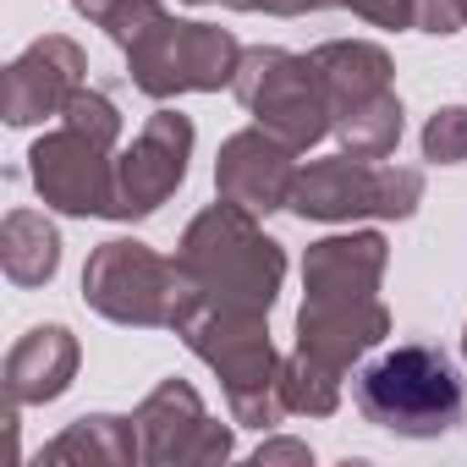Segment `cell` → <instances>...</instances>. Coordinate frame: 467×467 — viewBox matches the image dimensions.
<instances>
[{
	"label": "cell",
	"mask_w": 467,
	"mask_h": 467,
	"mask_svg": "<svg viewBox=\"0 0 467 467\" xmlns=\"http://www.w3.org/2000/svg\"><path fill=\"white\" fill-rule=\"evenodd\" d=\"M176 259L192 270L198 292L209 308H243V314H270L286 281V254L259 214L243 203H209L203 214L187 220Z\"/></svg>",
	"instance_id": "cell-1"
},
{
	"label": "cell",
	"mask_w": 467,
	"mask_h": 467,
	"mask_svg": "<svg viewBox=\"0 0 467 467\" xmlns=\"http://www.w3.org/2000/svg\"><path fill=\"white\" fill-rule=\"evenodd\" d=\"M83 303L110 325L182 330L203 308V292L182 259H165L138 237H110L83 265Z\"/></svg>",
	"instance_id": "cell-2"
},
{
	"label": "cell",
	"mask_w": 467,
	"mask_h": 467,
	"mask_svg": "<svg viewBox=\"0 0 467 467\" xmlns=\"http://www.w3.org/2000/svg\"><path fill=\"white\" fill-rule=\"evenodd\" d=\"M270 314H243V308H198L176 336L198 363L214 368L231 423L243 429H275L286 418L281 401V352L270 341Z\"/></svg>",
	"instance_id": "cell-3"
},
{
	"label": "cell",
	"mask_w": 467,
	"mask_h": 467,
	"mask_svg": "<svg viewBox=\"0 0 467 467\" xmlns=\"http://www.w3.org/2000/svg\"><path fill=\"white\" fill-rule=\"evenodd\" d=\"M352 396H358V412L396 440H440L467 418V396L451 358L418 341L374 358L352 379Z\"/></svg>",
	"instance_id": "cell-4"
},
{
	"label": "cell",
	"mask_w": 467,
	"mask_h": 467,
	"mask_svg": "<svg viewBox=\"0 0 467 467\" xmlns=\"http://www.w3.org/2000/svg\"><path fill=\"white\" fill-rule=\"evenodd\" d=\"M127 56V72H132V88L149 94V99H176V94H214V88H231L237 78V61H243V45L231 39L225 28L214 23H182L171 17L165 6L121 45Z\"/></svg>",
	"instance_id": "cell-5"
},
{
	"label": "cell",
	"mask_w": 467,
	"mask_h": 467,
	"mask_svg": "<svg viewBox=\"0 0 467 467\" xmlns=\"http://www.w3.org/2000/svg\"><path fill=\"white\" fill-rule=\"evenodd\" d=\"M423 203V171L412 165H374L358 154H330L308 160L292 187V214L297 220H407Z\"/></svg>",
	"instance_id": "cell-6"
},
{
	"label": "cell",
	"mask_w": 467,
	"mask_h": 467,
	"mask_svg": "<svg viewBox=\"0 0 467 467\" xmlns=\"http://www.w3.org/2000/svg\"><path fill=\"white\" fill-rule=\"evenodd\" d=\"M231 94L243 99V110L265 132H275L297 154L330 138V99H325V83L308 56H292L281 45H254L237 61Z\"/></svg>",
	"instance_id": "cell-7"
},
{
	"label": "cell",
	"mask_w": 467,
	"mask_h": 467,
	"mask_svg": "<svg viewBox=\"0 0 467 467\" xmlns=\"http://www.w3.org/2000/svg\"><path fill=\"white\" fill-rule=\"evenodd\" d=\"M192 160V121L171 105H160L143 132L116 154V192H110V220H149L171 192L187 182Z\"/></svg>",
	"instance_id": "cell-8"
},
{
	"label": "cell",
	"mask_w": 467,
	"mask_h": 467,
	"mask_svg": "<svg viewBox=\"0 0 467 467\" xmlns=\"http://www.w3.org/2000/svg\"><path fill=\"white\" fill-rule=\"evenodd\" d=\"M132 423L149 467H209L231 456V429L203 412V396L187 379H160L138 401Z\"/></svg>",
	"instance_id": "cell-9"
},
{
	"label": "cell",
	"mask_w": 467,
	"mask_h": 467,
	"mask_svg": "<svg viewBox=\"0 0 467 467\" xmlns=\"http://www.w3.org/2000/svg\"><path fill=\"white\" fill-rule=\"evenodd\" d=\"M28 176H34V192L61 209V214H105L110 220V192H116V154L105 143H94L88 132L78 127H56L45 132L34 149H28Z\"/></svg>",
	"instance_id": "cell-10"
},
{
	"label": "cell",
	"mask_w": 467,
	"mask_h": 467,
	"mask_svg": "<svg viewBox=\"0 0 467 467\" xmlns=\"http://www.w3.org/2000/svg\"><path fill=\"white\" fill-rule=\"evenodd\" d=\"M78 88H88L83 45L67 39V34H45L6 67V83H0V116H6V127H39V121L61 116L78 99Z\"/></svg>",
	"instance_id": "cell-11"
},
{
	"label": "cell",
	"mask_w": 467,
	"mask_h": 467,
	"mask_svg": "<svg viewBox=\"0 0 467 467\" xmlns=\"http://www.w3.org/2000/svg\"><path fill=\"white\" fill-rule=\"evenodd\" d=\"M297 149L281 143L275 132H265L259 121L231 132L214 154V187L225 203H243L248 214H275L292 203V187H297Z\"/></svg>",
	"instance_id": "cell-12"
},
{
	"label": "cell",
	"mask_w": 467,
	"mask_h": 467,
	"mask_svg": "<svg viewBox=\"0 0 467 467\" xmlns=\"http://www.w3.org/2000/svg\"><path fill=\"white\" fill-rule=\"evenodd\" d=\"M385 336H390V308L379 297H330V303L303 297L297 308V347L336 374L368 358Z\"/></svg>",
	"instance_id": "cell-13"
},
{
	"label": "cell",
	"mask_w": 467,
	"mask_h": 467,
	"mask_svg": "<svg viewBox=\"0 0 467 467\" xmlns=\"http://www.w3.org/2000/svg\"><path fill=\"white\" fill-rule=\"evenodd\" d=\"M390 265V243L379 231H336L319 237L303 259V292L330 303V297H379Z\"/></svg>",
	"instance_id": "cell-14"
},
{
	"label": "cell",
	"mask_w": 467,
	"mask_h": 467,
	"mask_svg": "<svg viewBox=\"0 0 467 467\" xmlns=\"http://www.w3.org/2000/svg\"><path fill=\"white\" fill-rule=\"evenodd\" d=\"M78 363H83V347L67 325H34L28 336H17V347L6 352V401L12 407H45L56 396L72 390L78 379Z\"/></svg>",
	"instance_id": "cell-15"
},
{
	"label": "cell",
	"mask_w": 467,
	"mask_h": 467,
	"mask_svg": "<svg viewBox=\"0 0 467 467\" xmlns=\"http://www.w3.org/2000/svg\"><path fill=\"white\" fill-rule=\"evenodd\" d=\"M319 83H325V99H330V127L385 94H396V67L379 45L368 39H325L308 50Z\"/></svg>",
	"instance_id": "cell-16"
},
{
	"label": "cell",
	"mask_w": 467,
	"mask_h": 467,
	"mask_svg": "<svg viewBox=\"0 0 467 467\" xmlns=\"http://www.w3.org/2000/svg\"><path fill=\"white\" fill-rule=\"evenodd\" d=\"M0 270H6L12 286L34 292V286H50L56 270H61V231L50 214L39 209H12L0 220Z\"/></svg>",
	"instance_id": "cell-17"
},
{
	"label": "cell",
	"mask_w": 467,
	"mask_h": 467,
	"mask_svg": "<svg viewBox=\"0 0 467 467\" xmlns=\"http://www.w3.org/2000/svg\"><path fill=\"white\" fill-rule=\"evenodd\" d=\"M39 462H78V467H132L143 462V440H138V423L132 418H116V412H88L78 423H67L45 451Z\"/></svg>",
	"instance_id": "cell-18"
},
{
	"label": "cell",
	"mask_w": 467,
	"mask_h": 467,
	"mask_svg": "<svg viewBox=\"0 0 467 467\" xmlns=\"http://www.w3.org/2000/svg\"><path fill=\"white\" fill-rule=\"evenodd\" d=\"M401 127H407V121H401V99H396V94H385V99H374V105H363V110L341 116L330 132H336L341 154H358V160H385V154H396Z\"/></svg>",
	"instance_id": "cell-19"
},
{
	"label": "cell",
	"mask_w": 467,
	"mask_h": 467,
	"mask_svg": "<svg viewBox=\"0 0 467 467\" xmlns=\"http://www.w3.org/2000/svg\"><path fill=\"white\" fill-rule=\"evenodd\" d=\"M281 401L297 418H330L341 407V374L297 347L292 358H281Z\"/></svg>",
	"instance_id": "cell-20"
},
{
	"label": "cell",
	"mask_w": 467,
	"mask_h": 467,
	"mask_svg": "<svg viewBox=\"0 0 467 467\" xmlns=\"http://www.w3.org/2000/svg\"><path fill=\"white\" fill-rule=\"evenodd\" d=\"M61 121L78 127V132H88V138L105 143V149H116V138H121V110H116V99L99 94V88H78V99L61 110Z\"/></svg>",
	"instance_id": "cell-21"
},
{
	"label": "cell",
	"mask_w": 467,
	"mask_h": 467,
	"mask_svg": "<svg viewBox=\"0 0 467 467\" xmlns=\"http://www.w3.org/2000/svg\"><path fill=\"white\" fill-rule=\"evenodd\" d=\"M423 160H434V165L467 160V105H440L423 121Z\"/></svg>",
	"instance_id": "cell-22"
},
{
	"label": "cell",
	"mask_w": 467,
	"mask_h": 467,
	"mask_svg": "<svg viewBox=\"0 0 467 467\" xmlns=\"http://www.w3.org/2000/svg\"><path fill=\"white\" fill-rule=\"evenodd\" d=\"M412 28L418 34H462L467 6L462 0H412Z\"/></svg>",
	"instance_id": "cell-23"
},
{
	"label": "cell",
	"mask_w": 467,
	"mask_h": 467,
	"mask_svg": "<svg viewBox=\"0 0 467 467\" xmlns=\"http://www.w3.org/2000/svg\"><path fill=\"white\" fill-rule=\"evenodd\" d=\"M330 6H341L374 28H412V0H330Z\"/></svg>",
	"instance_id": "cell-24"
},
{
	"label": "cell",
	"mask_w": 467,
	"mask_h": 467,
	"mask_svg": "<svg viewBox=\"0 0 467 467\" xmlns=\"http://www.w3.org/2000/svg\"><path fill=\"white\" fill-rule=\"evenodd\" d=\"M231 12H270V17H308V12H325L330 0H225Z\"/></svg>",
	"instance_id": "cell-25"
},
{
	"label": "cell",
	"mask_w": 467,
	"mask_h": 467,
	"mask_svg": "<svg viewBox=\"0 0 467 467\" xmlns=\"http://www.w3.org/2000/svg\"><path fill=\"white\" fill-rule=\"evenodd\" d=\"M254 462H259V467H275V462H297V467H308L314 451H308L303 440H265V445L254 451Z\"/></svg>",
	"instance_id": "cell-26"
},
{
	"label": "cell",
	"mask_w": 467,
	"mask_h": 467,
	"mask_svg": "<svg viewBox=\"0 0 467 467\" xmlns=\"http://www.w3.org/2000/svg\"><path fill=\"white\" fill-rule=\"evenodd\" d=\"M462 358H467V330H462Z\"/></svg>",
	"instance_id": "cell-27"
},
{
	"label": "cell",
	"mask_w": 467,
	"mask_h": 467,
	"mask_svg": "<svg viewBox=\"0 0 467 467\" xmlns=\"http://www.w3.org/2000/svg\"><path fill=\"white\" fill-rule=\"evenodd\" d=\"M187 6H209V0H187Z\"/></svg>",
	"instance_id": "cell-28"
},
{
	"label": "cell",
	"mask_w": 467,
	"mask_h": 467,
	"mask_svg": "<svg viewBox=\"0 0 467 467\" xmlns=\"http://www.w3.org/2000/svg\"><path fill=\"white\" fill-rule=\"evenodd\" d=\"M462 6H467V0H462Z\"/></svg>",
	"instance_id": "cell-29"
}]
</instances>
